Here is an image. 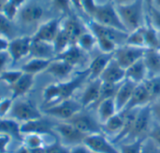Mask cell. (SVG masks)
Segmentation results:
<instances>
[{
  "mask_svg": "<svg viewBox=\"0 0 160 153\" xmlns=\"http://www.w3.org/2000/svg\"><path fill=\"white\" fill-rule=\"evenodd\" d=\"M89 79L88 69L79 71L75 76L67 80L52 83L45 87L43 91L44 108L51 107L61 101L74 97V93L85 85Z\"/></svg>",
  "mask_w": 160,
  "mask_h": 153,
  "instance_id": "6da1fadb",
  "label": "cell"
},
{
  "mask_svg": "<svg viewBox=\"0 0 160 153\" xmlns=\"http://www.w3.org/2000/svg\"><path fill=\"white\" fill-rule=\"evenodd\" d=\"M48 12L49 9L46 1L27 0L20 8L15 22L22 33L23 32L24 28L29 27H36L37 30L40 24L52 19L48 17Z\"/></svg>",
  "mask_w": 160,
  "mask_h": 153,
  "instance_id": "7a4b0ae2",
  "label": "cell"
},
{
  "mask_svg": "<svg viewBox=\"0 0 160 153\" xmlns=\"http://www.w3.org/2000/svg\"><path fill=\"white\" fill-rule=\"evenodd\" d=\"M118 15L128 33L143 26L146 22L145 3L143 0H135L125 6H115Z\"/></svg>",
  "mask_w": 160,
  "mask_h": 153,
  "instance_id": "3957f363",
  "label": "cell"
},
{
  "mask_svg": "<svg viewBox=\"0 0 160 153\" xmlns=\"http://www.w3.org/2000/svg\"><path fill=\"white\" fill-rule=\"evenodd\" d=\"M67 122L86 136L102 133V124L98 118L96 109L93 108H82Z\"/></svg>",
  "mask_w": 160,
  "mask_h": 153,
  "instance_id": "277c9868",
  "label": "cell"
},
{
  "mask_svg": "<svg viewBox=\"0 0 160 153\" xmlns=\"http://www.w3.org/2000/svg\"><path fill=\"white\" fill-rule=\"evenodd\" d=\"M91 20L104 26H108L128 33L125 28L116 10V7L112 0H109L103 4H98L96 11Z\"/></svg>",
  "mask_w": 160,
  "mask_h": 153,
  "instance_id": "5b68a950",
  "label": "cell"
},
{
  "mask_svg": "<svg viewBox=\"0 0 160 153\" xmlns=\"http://www.w3.org/2000/svg\"><path fill=\"white\" fill-rule=\"evenodd\" d=\"M153 122H154V120L151 114L150 106L148 105V106L139 108L132 129L129 135L128 136V137L122 143L131 142V141L140 140V139H146L150 133Z\"/></svg>",
  "mask_w": 160,
  "mask_h": 153,
  "instance_id": "8992f818",
  "label": "cell"
},
{
  "mask_svg": "<svg viewBox=\"0 0 160 153\" xmlns=\"http://www.w3.org/2000/svg\"><path fill=\"white\" fill-rule=\"evenodd\" d=\"M83 108L82 107L78 98L72 97L51 107L44 108L42 113L45 116L53 118L58 122H67L71 119L75 114L80 112Z\"/></svg>",
  "mask_w": 160,
  "mask_h": 153,
  "instance_id": "52a82bcc",
  "label": "cell"
},
{
  "mask_svg": "<svg viewBox=\"0 0 160 153\" xmlns=\"http://www.w3.org/2000/svg\"><path fill=\"white\" fill-rule=\"evenodd\" d=\"M43 116L44 114L42 111H40L30 100L20 97L13 100V104L8 117L17 121L20 123H23L40 119Z\"/></svg>",
  "mask_w": 160,
  "mask_h": 153,
  "instance_id": "ba28073f",
  "label": "cell"
},
{
  "mask_svg": "<svg viewBox=\"0 0 160 153\" xmlns=\"http://www.w3.org/2000/svg\"><path fill=\"white\" fill-rule=\"evenodd\" d=\"M53 131L58 140L65 146L71 148L83 144L86 135L79 131L68 122H57L53 126Z\"/></svg>",
  "mask_w": 160,
  "mask_h": 153,
  "instance_id": "9c48e42d",
  "label": "cell"
},
{
  "mask_svg": "<svg viewBox=\"0 0 160 153\" xmlns=\"http://www.w3.org/2000/svg\"><path fill=\"white\" fill-rule=\"evenodd\" d=\"M146 48H139L130 45L119 46L113 52V59L124 68L127 69L131 65L143 57Z\"/></svg>",
  "mask_w": 160,
  "mask_h": 153,
  "instance_id": "30bf717a",
  "label": "cell"
},
{
  "mask_svg": "<svg viewBox=\"0 0 160 153\" xmlns=\"http://www.w3.org/2000/svg\"><path fill=\"white\" fill-rule=\"evenodd\" d=\"M83 144L92 153H120L118 146L103 133H98L86 136Z\"/></svg>",
  "mask_w": 160,
  "mask_h": 153,
  "instance_id": "8fae6325",
  "label": "cell"
},
{
  "mask_svg": "<svg viewBox=\"0 0 160 153\" xmlns=\"http://www.w3.org/2000/svg\"><path fill=\"white\" fill-rule=\"evenodd\" d=\"M63 18L64 16H59V17H53L46 21L45 22H43L38 27L36 32L32 35V38L53 43L55 37L57 36L61 29Z\"/></svg>",
  "mask_w": 160,
  "mask_h": 153,
  "instance_id": "7c38bea8",
  "label": "cell"
},
{
  "mask_svg": "<svg viewBox=\"0 0 160 153\" xmlns=\"http://www.w3.org/2000/svg\"><path fill=\"white\" fill-rule=\"evenodd\" d=\"M87 28L90 32H92L94 34V36L96 37L98 36H104V37H108L112 40H113L118 46H122L126 44L128 33L121 31V30H117L114 28H111L108 26H104L102 24L98 23L97 22L90 20L87 22Z\"/></svg>",
  "mask_w": 160,
  "mask_h": 153,
  "instance_id": "4fadbf2b",
  "label": "cell"
},
{
  "mask_svg": "<svg viewBox=\"0 0 160 153\" xmlns=\"http://www.w3.org/2000/svg\"><path fill=\"white\" fill-rule=\"evenodd\" d=\"M61 29L68 36L72 45L76 44L79 37L88 30L87 25H85L81 18L73 13L63 18Z\"/></svg>",
  "mask_w": 160,
  "mask_h": 153,
  "instance_id": "5bb4252c",
  "label": "cell"
},
{
  "mask_svg": "<svg viewBox=\"0 0 160 153\" xmlns=\"http://www.w3.org/2000/svg\"><path fill=\"white\" fill-rule=\"evenodd\" d=\"M101 85L102 81L100 79H88V81L83 86L80 97L78 98L83 108H94L98 100Z\"/></svg>",
  "mask_w": 160,
  "mask_h": 153,
  "instance_id": "9a60e30c",
  "label": "cell"
},
{
  "mask_svg": "<svg viewBox=\"0 0 160 153\" xmlns=\"http://www.w3.org/2000/svg\"><path fill=\"white\" fill-rule=\"evenodd\" d=\"M55 122H51L49 119L44 118L30 121L27 122L21 123V132L23 135L27 134H38L42 136H55L53 131V126Z\"/></svg>",
  "mask_w": 160,
  "mask_h": 153,
  "instance_id": "2e32d148",
  "label": "cell"
},
{
  "mask_svg": "<svg viewBox=\"0 0 160 153\" xmlns=\"http://www.w3.org/2000/svg\"><path fill=\"white\" fill-rule=\"evenodd\" d=\"M31 42V36H20L9 41L8 51L11 56L12 64H16L22 58L29 56Z\"/></svg>",
  "mask_w": 160,
  "mask_h": 153,
  "instance_id": "e0dca14e",
  "label": "cell"
},
{
  "mask_svg": "<svg viewBox=\"0 0 160 153\" xmlns=\"http://www.w3.org/2000/svg\"><path fill=\"white\" fill-rule=\"evenodd\" d=\"M87 53L88 52L82 50L77 44H73L63 52L57 54L55 59L63 60L76 68L77 66L83 65L87 62Z\"/></svg>",
  "mask_w": 160,
  "mask_h": 153,
  "instance_id": "ac0fdd59",
  "label": "cell"
},
{
  "mask_svg": "<svg viewBox=\"0 0 160 153\" xmlns=\"http://www.w3.org/2000/svg\"><path fill=\"white\" fill-rule=\"evenodd\" d=\"M99 79L102 82L114 84L122 83L126 79V69H124L112 57L99 76Z\"/></svg>",
  "mask_w": 160,
  "mask_h": 153,
  "instance_id": "d6986e66",
  "label": "cell"
},
{
  "mask_svg": "<svg viewBox=\"0 0 160 153\" xmlns=\"http://www.w3.org/2000/svg\"><path fill=\"white\" fill-rule=\"evenodd\" d=\"M29 56H31V58L53 60L56 56L53 43L32 38Z\"/></svg>",
  "mask_w": 160,
  "mask_h": 153,
  "instance_id": "ffe728a7",
  "label": "cell"
},
{
  "mask_svg": "<svg viewBox=\"0 0 160 153\" xmlns=\"http://www.w3.org/2000/svg\"><path fill=\"white\" fill-rule=\"evenodd\" d=\"M137 85L138 84L128 80V79H125L120 84V86L117 90V93L114 96V102H115L118 112L123 111L126 108Z\"/></svg>",
  "mask_w": 160,
  "mask_h": 153,
  "instance_id": "44dd1931",
  "label": "cell"
},
{
  "mask_svg": "<svg viewBox=\"0 0 160 153\" xmlns=\"http://www.w3.org/2000/svg\"><path fill=\"white\" fill-rule=\"evenodd\" d=\"M74 70H75V68L68 63H67L63 60L54 58L51 62L50 65L45 70V72L63 81V80L68 79Z\"/></svg>",
  "mask_w": 160,
  "mask_h": 153,
  "instance_id": "7402d4cb",
  "label": "cell"
},
{
  "mask_svg": "<svg viewBox=\"0 0 160 153\" xmlns=\"http://www.w3.org/2000/svg\"><path fill=\"white\" fill-rule=\"evenodd\" d=\"M113 53H103L100 52L93 57V59L89 62L87 65V69L89 71V79H99V76L109 64V62L112 59Z\"/></svg>",
  "mask_w": 160,
  "mask_h": 153,
  "instance_id": "603a6c76",
  "label": "cell"
},
{
  "mask_svg": "<svg viewBox=\"0 0 160 153\" xmlns=\"http://www.w3.org/2000/svg\"><path fill=\"white\" fill-rule=\"evenodd\" d=\"M151 104V98L148 93V91L145 87V85L142 83H140L136 86L133 94L127 105L126 108L124 110H129L134 108H140L145 106H148ZM123 110V111H124Z\"/></svg>",
  "mask_w": 160,
  "mask_h": 153,
  "instance_id": "cb8c5ba5",
  "label": "cell"
},
{
  "mask_svg": "<svg viewBox=\"0 0 160 153\" xmlns=\"http://www.w3.org/2000/svg\"><path fill=\"white\" fill-rule=\"evenodd\" d=\"M142 60L148 72V78L160 76V50L146 48Z\"/></svg>",
  "mask_w": 160,
  "mask_h": 153,
  "instance_id": "d4e9b609",
  "label": "cell"
},
{
  "mask_svg": "<svg viewBox=\"0 0 160 153\" xmlns=\"http://www.w3.org/2000/svg\"><path fill=\"white\" fill-rule=\"evenodd\" d=\"M34 78L35 75L24 73L22 77L11 86H9V90L11 92V98L13 100L22 97L33 86L34 84Z\"/></svg>",
  "mask_w": 160,
  "mask_h": 153,
  "instance_id": "484cf974",
  "label": "cell"
},
{
  "mask_svg": "<svg viewBox=\"0 0 160 153\" xmlns=\"http://www.w3.org/2000/svg\"><path fill=\"white\" fill-rule=\"evenodd\" d=\"M0 133L10 136L18 142L22 143V141L23 136L21 132V123L11 118H0Z\"/></svg>",
  "mask_w": 160,
  "mask_h": 153,
  "instance_id": "4316f807",
  "label": "cell"
},
{
  "mask_svg": "<svg viewBox=\"0 0 160 153\" xmlns=\"http://www.w3.org/2000/svg\"><path fill=\"white\" fill-rule=\"evenodd\" d=\"M147 79L148 72L142 58L126 69V79H128L136 84L142 83Z\"/></svg>",
  "mask_w": 160,
  "mask_h": 153,
  "instance_id": "83f0119b",
  "label": "cell"
},
{
  "mask_svg": "<svg viewBox=\"0 0 160 153\" xmlns=\"http://www.w3.org/2000/svg\"><path fill=\"white\" fill-rule=\"evenodd\" d=\"M124 126V114L117 112L114 116L109 119L102 124V133L107 136L111 140L117 136L122 131Z\"/></svg>",
  "mask_w": 160,
  "mask_h": 153,
  "instance_id": "f1b7e54d",
  "label": "cell"
},
{
  "mask_svg": "<svg viewBox=\"0 0 160 153\" xmlns=\"http://www.w3.org/2000/svg\"><path fill=\"white\" fill-rule=\"evenodd\" d=\"M20 36H22V34L16 22L8 19L2 11H0V36L10 41Z\"/></svg>",
  "mask_w": 160,
  "mask_h": 153,
  "instance_id": "f546056e",
  "label": "cell"
},
{
  "mask_svg": "<svg viewBox=\"0 0 160 153\" xmlns=\"http://www.w3.org/2000/svg\"><path fill=\"white\" fill-rule=\"evenodd\" d=\"M94 108L96 109L98 118L101 122V124L106 122L109 119H111L118 112L114 102V98L106 99L100 102L98 105H97Z\"/></svg>",
  "mask_w": 160,
  "mask_h": 153,
  "instance_id": "4dcf8cb0",
  "label": "cell"
},
{
  "mask_svg": "<svg viewBox=\"0 0 160 153\" xmlns=\"http://www.w3.org/2000/svg\"><path fill=\"white\" fill-rule=\"evenodd\" d=\"M52 60H46V59H39V58H31L25 64L21 66V70L24 73L35 75L45 72V70L50 65Z\"/></svg>",
  "mask_w": 160,
  "mask_h": 153,
  "instance_id": "1f68e13d",
  "label": "cell"
},
{
  "mask_svg": "<svg viewBox=\"0 0 160 153\" xmlns=\"http://www.w3.org/2000/svg\"><path fill=\"white\" fill-rule=\"evenodd\" d=\"M49 136H42L38 134H27L23 135L22 145L28 149L37 150V149H45L50 144L46 143L45 138ZM52 144V143H51Z\"/></svg>",
  "mask_w": 160,
  "mask_h": 153,
  "instance_id": "d6a6232c",
  "label": "cell"
},
{
  "mask_svg": "<svg viewBox=\"0 0 160 153\" xmlns=\"http://www.w3.org/2000/svg\"><path fill=\"white\" fill-rule=\"evenodd\" d=\"M145 28V48L147 49H158L160 50V40L158 36V31H157L149 22L146 17V22L144 24Z\"/></svg>",
  "mask_w": 160,
  "mask_h": 153,
  "instance_id": "836d02e7",
  "label": "cell"
},
{
  "mask_svg": "<svg viewBox=\"0 0 160 153\" xmlns=\"http://www.w3.org/2000/svg\"><path fill=\"white\" fill-rule=\"evenodd\" d=\"M127 45L139 47V48H145V28L144 25L128 33L127 41Z\"/></svg>",
  "mask_w": 160,
  "mask_h": 153,
  "instance_id": "e575fe53",
  "label": "cell"
},
{
  "mask_svg": "<svg viewBox=\"0 0 160 153\" xmlns=\"http://www.w3.org/2000/svg\"><path fill=\"white\" fill-rule=\"evenodd\" d=\"M151 98V103L160 98V76L148 78L143 81Z\"/></svg>",
  "mask_w": 160,
  "mask_h": 153,
  "instance_id": "d590c367",
  "label": "cell"
},
{
  "mask_svg": "<svg viewBox=\"0 0 160 153\" xmlns=\"http://www.w3.org/2000/svg\"><path fill=\"white\" fill-rule=\"evenodd\" d=\"M76 44L82 50L89 52V51L93 50V49L97 46V37L94 36V34L92 32L87 30L79 37Z\"/></svg>",
  "mask_w": 160,
  "mask_h": 153,
  "instance_id": "8d00e7d4",
  "label": "cell"
},
{
  "mask_svg": "<svg viewBox=\"0 0 160 153\" xmlns=\"http://www.w3.org/2000/svg\"><path fill=\"white\" fill-rule=\"evenodd\" d=\"M27 0H8L3 7L2 12L10 20L15 21L20 8L24 5Z\"/></svg>",
  "mask_w": 160,
  "mask_h": 153,
  "instance_id": "74e56055",
  "label": "cell"
},
{
  "mask_svg": "<svg viewBox=\"0 0 160 153\" xmlns=\"http://www.w3.org/2000/svg\"><path fill=\"white\" fill-rule=\"evenodd\" d=\"M121 83L119 84H114V83H109V82H102L101 85V89H100V93H99V97L98 100L97 102V104L94 106V108L98 105L100 102L106 100V99H110V98H114L117 90L119 88Z\"/></svg>",
  "mask_w": 160,
  "mask_h": 153,
  "instance_id": "f35d334b",
  "label": "cell"
},
{
  "mask_svg": "<svg viewBox=\"0 0 160 153\" xmlns=\"http://www.w3.org/2000/svg\"><path fill=\"white\" fill-rule=\"evenodd\" d=\"M70 45H72V44L70 43L69 38L65 34V32L62 29H60L57 36L55 37V39L53 41V46H54V50H55L56 55L59 54V53H61V52H63Z\"/></svg>",
  "mask_w": 160,
  "mask_h": 153,
  "instance_id": "ab89813d",
  "label": "cell"
},
{
  "mask_svg": "<svg viewBox=\"0 0 160 153\" xmlns=\"http://www.w3.org/2000/svg\"><path fill=\"white\" fill-rule=\"evenodd\" d=\"M97 46L98 47L100 52L109 53V54L113 53L115 50L119 47L113 40L104 36L97 37Z\"/></svg>",
  "mask_w": 160,
  "mask_h": 153,
  "instance_id": "60d3db41",
  "label": "cell"
},
{
  "mask_svg": "<svg viewBox=\"0 0 160 153\" xmlns=\"http://www.w3.org/2000/svg\"><path fill=\"white\" fill-rule=\"evenodd\" d=\"M23 74L21 69H8L0 75V81L5 82L9 86L13 85Z\"/></svg>",
  "mask_w": 160,
  "mask_h": 153,
  "instance_id": "b9f144b4",
  "label": "cell"
},
{
  "mask_svg": "<svg viewBox=\"0 0 160 153\" xmlns=\"http://www.w3.org/2000/svg\"><path fill=\"white\" fill-rule=\"evenodd\" d=\"M144 140L145 139H140L118 145L120 153H142V144Z\"/></svg>",
  "mask_w": 160,
  "mask_h": 153,
  "instance_id": "7bdbcfd3",
  "label": "cell"
},
{
  "mask_svg": "<svg viewBox=\"0 0 160 153\" xmlns=\"http://www.w3.org/2000/svg\"><path fill=\"white\" fill-rule=\"evenodd\" d=\"M52 8L61 13L62 16H68L72 14L71 0H51Z\"/></svg>",
  "mask_w": 160,
  "mask_h": 153,
  "instance_id": "ee69618b",
  "label": "cell"
},
{
  "mask_svg": "<svg viewBox=\"0 0 160 153\" xmlns=\"http://www.w3.org/2000/svg\"><path fill=\"white\" fill-rule=\"evenodd\" d=\"M146 17L149 22L151 23V25L157 31L160 32V9L156 8L153 6L151 7H148Z\"/></svg>",
  "mask_w": 160,
  "mask_h": 153,
  "instance_id": "f6af8a7d",
  "label": "cell"
},
{
  "mask_svg": "<svg viewBox=\"0 0 160 153\" xmlns=\"http://www.w3.org/2000/svg\"><path fill=\"white\" fill-rule=\"evenodd\" d=\"M45 153H69V148L63 145L58 139L45 148Z\"/></svg>",
  "mask_w": 160,
  "mask_h": 153,
  "instance_id": "bcb514c9",
  "label": "cell"
},
{
  "mask_svg": "<svg viewBox=\"0 0 160 153\" xmlns=\"http://www.w3.org/2000/svg\"><path fill=\"white\" fill-rule=\"evenodd\" d=\"M12 104L13 99L11 97H3L0 99V118H6L8 116Z\"/></svg>",
  "mask_w": 160,
  "mask_h": 153,
  "instance_id": "7dc6e473",
  "label": "cell"
},
{
  "mask_svg": "<svg viewBox=\"0 0 160 153\" xmlns=\"http://www.w3.org/2000/svg\"><path fill=\"white\" fill-rule=\"evenodd\" d=\"M97 7H98V3L96 0H82V12H84L91 19L96 11Z\"/></svg>",
  "mask_w": 160,
  "mask_h": 153,
  "instance_id": "c3c4849f",
  "label": "cell"
},
{
  "mask_svg": "<svg viewBox=\"0 0 160 153\" xmlns=\"http://www.w3.org/2000/svg\"><path fill=\"white\" fill-rule=\"evenodd\" d=\"M10 65H12V60L9 52L8 50L0 51V75L4 71L9 69L8 66Z\"/></svg>",
  "mask_w": 160,
  "mask_h": 153,
  "instance_id": "681fc988",
  "label": "cell"
},
{
  "mask_svg": "<svg viewBox=\"0 0 160 153\" xmlns=\"http://www.w3.org/2000/svg\"><path fill=\"white\" fill-rule=\"evenodd\" d=\"M142 153H160V147L158 146L152 139L147 137L143 141Z\"/></svg>",
  "mask_w": 160,
  "mask_h": 153,
  "instance_id": "f907efd6",
  "label": "cell"
},
{
  "mask_svg": "<svg viewBox=\"0 0 160 153\" xmlns=\"http://www.w3.org/2000/svg\"><path fill=\"white\" fill-rule=\"evenodd\" d=\"M148 137L150 139H152L158 146L160 147V123L156 122L154 121L153 125L150 130V133L148 135Z\"/></svg>",
  "mask_w": 160,
  "mask_h": 153,
  "instance_id": "816d5d0a",
  "label": "cell"
},
{
  "mask_svg": "<svg viewBox=\"0 0 160 153\" xmlns=\"http://www.w3.org/2000/svg\"><path fill=\"white\" fill-rule=\"evenodd\" d=\"M149 106H150V110H151L153 120L156 122L160 123V98L157 99L153 103H151Z\"/></svg>",
  "mask_w": 160,
  "mask_h": 153,
  "instance_id": "f5cc1de1",
  "label": "cell"
},
{
  "mask_svg": "<svg viewBox=\"0 0 160 153\" xmlns=\"http://www.w3.org/2000/svg\"><path fill=\"white\" fill-rule=\"evenodd\" d=\"M12 138L10 136L0 133V153L8 152V146Z\"/></svg>",
  "mask_w": 160,
  "mask_h": 153,
  "instance_id": "db71d44e",
  "label": "cell"
},
{
  "mask_svg": "<svg viewBox=\"0 0 160 153\" xmlns=\"http://www.w3.org/2000/svg\"><path fill=\"white\" fill-rule=\"evenodd\" d=\"M69 153H92V151L84 144H80L69 148Z\"/></svg>",
  "mask_w": 160,
  "mask_h": 153,
  "instance_id": "11a10c76",
  "label": "cell"
},
{
  "mask_svg": "<svg viewBox=\"0 0 160 153\" xmlns=\"http://www.w3.org/2000/svg\"><path fill=\"white\" fill-rule=\"evenodd\" d=\"M14 153H45V149H37L32 150L24 147L23 145H21Z\"/></svg>",
  "mask_w": 160,
  "mask_h": 153,
  "instance_id": "9f6ffc18",
  "label": "cell"
},
{
  "mask_svg": "<svg viewBox=\"0 0 160 153\" xmlns=\"http://www.w3.org/2000/svg\"><path fill=\"white\" fill-rule=\"evenodd\" d=\"M8 45H9V40L3 36H0V51L8 50Z\"/></svg>",
  "mask_w": 160,
  "mask_h": 153,
  "instance_id": "6f0895ef",
  "label": "cell"
},
{
  "mask_svg": "<svg viewBox=\"0 0 160 153\" xmlns=\"http://www.w3.org/2000/svg\"><path fill=\"white\" fill-rule=\"evenodd\" d=\"M112 1L115 6H125L134 2L135 0H112Z\"/></svg>",
  "mask_w": 160,
  "mask_h": 153,
  "instance_id": "680465c9",
  "label": "cell"
},
{
  "mask_svg": "<svg viewBox=\"0 0 160 153\" xmlns=\"http://www.w3.org/2000/svg\"><path fill=\"white\" fill-rule=\"evenodd\" d=\"M71 4H72V7H75L77 10L82 11V0H71Z\"/></svg>",
  "mask_w": 160,
  "mask_h": 153,
  "instance_id": "91938a15",
  "label": "cell"
},
{
  "mask_svg": "<svg viewBox=\"0 0 160 153\" xmlns=\"http://www.w3.org/2000/svg\"><path fill=\"white\" fill-rule=\"evenodd\" d=\"M153 7L160 9V0H153Z\"/></svg>",
  "mask_w": 160,
  "mask_h": 153,
  "instance_id": "94428289",
  "label": "cell"
},
{
  "mask_svg": "<svg viewBox=\"0 0 160 153\" xmlns=\"http://www.w3.org/2000/svg\"><path fill=\"white\" fill-rule=\"evenodd\" d=\"M143 1L145 3V6L147 7V8L148 7H151L153 6V0H143Z\"/></svg>",
  "mask_w": 160,
  "mask_h": 153,
  "instance_id": "6125c7cd",
  "label": "cell"
},
{
  "mask_svg": "<svg viewBox=\"0 0 160 153\" xmlns=\"http://www.w3.org/2000/svg\"><path fill=\"white\" fill-rule=\"evenodd\" d=\"M8 2V0H0V11L3 10L4 6L6 5V3Z\"/></svg>",
  "mask_w": 160,
  "mask_h": 153,
  "instance_id": "be15d7a7",
  "label": "cell"
}]
</instances>
